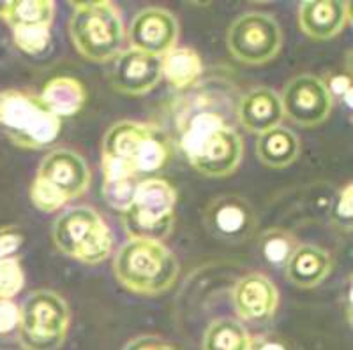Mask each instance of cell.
<instances>
[{"label": "cell", "instance_id": "7402d4cb", "mask_svg": "<svg viewBox=\"0 0 353 350\" xmlns=\"http://www.w3.org/2000/svg\"><path fill=\"white\" fill-rule=\"evenodd\" d=\"M55 4L52 0H4L0 2V18L9 27L44 25L52 27Z\"/></svg>", "mask_w": 353, "mask_h": 350}, {"label": "cell", "instance_id": "52a82bcc", "mask_svg": "<svg viewBox=\"0 0 353 350\" xmlns=\"http://www.w3.org/2000/svg\"><path fill=\"white\" fill-rule=\"evenodd\" d=\"M52 239L68 257L85 264H99L110 257L115 238L108 223L94 208L77 206L57 217Z\"/></svg>", "mask_w": 353, "mask_h": 350}, {"label": "cell", "instance_id": "e0dca14e", "mask_svg": "<svg viewBox=\"0 0 353 350\" xmlns=\"http://www.w3.org/2000/svg\"><path fill=\"white\" fill-rule=\"evenodd\" d=\"M237 122L251 134H263L277 127L285 118L281 97L269 87H256L245 92L235 109Z\"/></svg>", "mask_w": 353, "mask_h": 350}, {"label": "cell", "instance_id": "44dd1931", "mask_svg": "<svg viewBox=\"0 0 353 350\" xmlns=\"http://www.w3.org/2000/svg\"><path fill=\"white\" fill-rule=\"evenodd\" d=\"M161 72L175 90H188L194 87L203 72L201 56L196 50L176 46L161 58Z\"/></svg>", "mask_w": 353, "mask_h": 350}, {"label": "cell", "instance_id": "9c48e42d", "mask_svg": "<svg viewBox=\"0 0 353 350\" xmlns=\"http://www.w3.org/2000/svg\"><path fill=\"white\" fill-rule=\"evenodd\" d=\"M71 311L62 296L36 291L20 307V342L25 350H57L68 334Z\"/></svg>", "mask_w": 353, "mask_h": 350}, {"label": "cell", "instance_id": "4dcf8cb0", "mask_svg": "<svg viewBox=\"0 0 353 350\" xmlns=\"http://www.w3.org/2000/svg\"><path fill=\"white\" fill-rule=\"evenodd\" d=\"M124 350H176V349L170 342L159 338V336L143 334V336H138V338L131 340V342L124 347Z\"/></svg>", "mask_w": 353, "mask_h": 350}, {"label": "cell", "instance_id": "f546056e", "mask_svg": "<svg viewBox=\"0 0 353 350\" xmlns=\"http://www.w3.org/2000/svg\"><path fill=\"white\" fill-rule=\"evenodd\" d=\"M20 324V307L12 299H0V334H8Z\"/></svg>", "mask_w": 353, "mask_h": 350}, {"label": "cell", "instance_id": "484cf974", "mask_svg": "<svg viewBox=\"0 0 353 350\" xmlns=\"http://www.w3.org/2000/svg\"><path fill=\"white\" fill-rule=\"evenodd\" d=\"M138 178L103 179V199L110 208L117 211H125L134 201L138 188Z\"/></svg>", "mask_w": 353, "mask_h": 350}, {"label": "cell", "instance_id": "5bb4252c", "mask_svg": "<svg viewBox=\"0 0 353 350\" xmlns=\"http://www.w3.org/2000/svg\"><path fill=\"white\" fill-rule=\"evenodd\" d=\"M113 60L110 85L124 96L138 97L152 92L163 78L159 56L128 48Z\"/></svg>", "mask_w": 353, "mask_h": 350}, {"label": "cell", "instance_id": "836d02e7", "mask_svg": "<svg viewBox=\"0 0 353 350\" xmlns=\"http://www.w3.org/2000/svg\"><path fill=\"white\" fill-rule=\"evenodd\" d=\"M235 350H254V345H253V338L251 336H248V338L244 340V342L241 343V345L237 347Z\"/></svg>", "mask_w": 353, "mask_h": 350}, {"label": "cell", "instance_id": "d4e9b609", "mask_svg": "<svg viewBox=\"0 0 353 350\" xmlns=\"http://www.w3.org/2000/svg\"><path fill=\"white\" fill-rule=\"evenodd\" d=\"M11 30L17 48L27 55H41L48 50L52 41L50 27L44 25H23V27H12Z\"/></svg>", "mask_w": 353, "mask_h": 350}, {"label": "cell", "instance_id": "8fae6325", "mask_svg": "<svg viewBox=\"0 0 353 350\" xmlns=\"http://www.w3.org/2000/svg\"><path fill=\"white\" fill-rule=\"evenodd\" d=\"M281 104L286 118L299 127H316L330 116L334 97L325 81L313 74H299L286 83Z\"/></svg>", "mask_w": 353, "mask_h": 350}, {"label": "cell", "instance_id": "1f68e13d", "mask_svg": "<svg viewBox=\"0 0 353 350\" xmlns=\"http://www.w3.org/2000/svg\"><path fill=\"white\" fill-rule=\"evenodd\" d=\"M327 88H329L330 96H336L339 99H345V102L348 106L350 104V96H352V80H350V76L346 74H336L332 76L329 81H325Z\"/></svg>", "mask_w": 353, "mask_h": 350}, {"label": "cell", "instance_id": "7a4b0ae2", "mask_svg": "<svg viewBox=\"0 0 353 350\" xmlns=\"http://www.w3.org/2000/svg\"><path fill=\"white\" fill-rule=\"evenodd\" d=\"M170 144L156 125L122 120L106 131L101 151L105 179L152 175L168 162Z\"/></svg>", "mask_w": 353, "mask_h": 350}, {"label": "cell", "instance_id": "5b68a950", "mask_svg": "<svg viewBox=\"0 0 353 350\" xmlns=\"http://www.w3.org/2000/svg\"><path fill=\"white\" fill-rule=\"evenodd\" d=\"M90 182L92 175L87 160L69 148H57L41 160L30 185V199L37 210L52 213L83 195Z\"/></svg>", "mask_w": 353, "mask_h": 350}, {"label": "cell", "instance_id": "603a6c76", "mask_svg": "<svg viewBox=\"0 0 353 350\" xmlns=\"http://www.w3.org/2000/svg\"><path fill=\"white\" fill-rule=\"evenodd\" d=\"M249 334L239 320L217 318L203 334V350H235Z\"/></svg>", "mask_w": 353, "mask_h": 350}, {"label": "cell", "instance_id": "d6a6232c", "mask_svg": "<svg viewBox=\"0 0 353 350\" xmlns=\"http://www.w3.org/2000/svg\"><path fill=\"white\" fill-rule=\"evenodd\" d=\"M251 338H253L254 350H286L281 342L270 340L267 336H251Z\"/></svg>", "mask_w": 353, "mask_h": 350}, {"label": "cell", "instance_id": "cb8c5ba5", "mask_svg": "<svg viewBox=\"0 0 353 350\" xmlns=\"http://www.w3.org/2000/svg\"><path fill=\"white\" fill-rule=\"evenodd\" d=\"M260 245L267 263L274 264V266H285L288 263L290 255L297 248V243H295L293 236L286 231H281V229H272V231L265 232Z\"/></svg>", "mask_w": 353, "mask_h": 350}, {"label": "cell", "instance_id": "f1b7e54d", "mask_svg": "<svg viewBox=\"0 0 353 350\" xmlns=\"http://www.w3.org/2000/svg\"><path fill=\"white\" fill-rule=\"evenodd\" d=\"M23 245V234L17 227H2L0 229V259L14 257Z\"/></svg>", "mask_w": 353, "mask_h": 350}, {"label": "cell", "instance_id": "8992f818", "mask_svg": "<svg viewBox=\"0 0 353 350\" xmlns=\"http://www.w3.org/2000/svg\"><path fill=\"white\" fill-rule=\"evenodd\" d=\"M0 127L12 144L41 150L59 138L62 120L44 106L39 96L23 90H2Z\"/></svg>", "mask_w": 353, "mask_h": 350}, {"label": "cell", "instance_id": "7c38bea8", "mask_svg": "<svg viewBox=\"0 0 353 350\" xmlns=\"http://www.w3.org/2000/svg\"><path fill=\"white\" fill-rule=\"evenodd\" d=\"M179 30V20L173 12L163 8H147L134 14L128 37L131 48L163 58L176 48Z\"/></svg>", "mask_w": 353, "mask_h": 350}, {"label": "cell", "instance_id": "3957f363", "mask_svg": "<svg viewBox=\"0 0 353 350\" xmlns=\"http://www.w3.org/2000/svg\"><path fill=\"white\" fill-rule=\"evenodd\" d=\"M179 261L163 241L129 238L113 259V273L124 289L141 296L165 294L175 285Z\"/></svg>", "mask_w": 353, "mask_h": 350}, {"label": "cell", "instance_id": "4316f807", "mask_svg": "<svg viewBox=\"0 0 353 350\" xmlns=\"http://www.w3.org/2000/svg\"><path fill=\"white\" fill-rule=\"evenodd\" d=\"M25 285L23 270L17 257L0 259V299H12Z\"/></svg>", "mask_w": 353, "mask_h": 350}, {"label": "cell", "instance_id": "4fadbf2b", "mask_svg": "<svg viewBox=\"0 0 353 350\" xmlns=\"http://www.w3.org/2000/svg\"><path fill=\"white\" fill-rule=\"evenodd\" d=\"M205 226L216 238L239 243L253 234L258 220L249 201L239 195H221L205 211Z\"/></svg>", "mask_w": 353, "mask_h": 350}, {"label": "cell", "instance_id": "6da1fadb", "mask_svg": "<svg viewBox=\"0 0 353 350\" xmlns=\"http://www.w3.org/2000/svg\"><path fill=\"white\" fill-rule=\"evenodd\" d=\"M179 135L185 159L207 178H225L241 166L244 140L216 109H191L182 118Z\"/></svg>", "mask_w": 353, "mask_h": 350}, {"label": "cell", "instance_id": "83f0119b", "mask_svg": "<svg viewBox=\"0 0 353 350\" xmlns=\"http://www.w3.org/2000/svg\"><path fill=\"white\" fill-rule=\"evenodd\" d=\"M353 185L346 184L341 190L337 192L330 208V220L334 226L341 231L350 232L353 226Z\"/></svg>", "mask_w": 353, "mask_h": 350}, {"label": "cell", "instance_id": "30bf717a", "mask_svg": "<svg viewBox=\"0 0 353 350\" xmlns=\"http://www.w3.org/2000/svg\"><path fill=\"white\" fill-rule=\"evenodd\" d=\"M285 43L281 25L267 12H245L233 21L226 34V46L237 62L265 65L279 55Z\"/></svg>", "mask_w": 353, "mask_h": 350}, {"label": "cell", "instance_id": "ba28073f", "mask_svg": "<svg viewBox=\"0 0 353 350\" xmlns=\"http://www.w3.org/2000/svg\"><path fill=\"white\" fill-rule=\"evenodd\" d=\"M176 192L165 178H145L138 184L131 206L122 211V227L129 238L163 241L172 232Z\"/></svg>", "mask_w": 353, "mask_h": 350}, {"label": "cell", "instance_id": "9a60e30c", "mask_svg": "<svg viewBox=\"0 0 353 350\" xmlns=\"http://www.w3.org/2000/svg\"><path fill=\"white\" fill-rule=\"evenodd\" d=\"M279 305V291L269 276L249 273L233 289V307L242 320L261 322L272 317Z\"/></svg>", "mask_w": 353, "mask_h": 350}, {"label": "cell", "instance_id": "ac0fdd59", "mask_svg": "<svg viewBox=\"0 0 353 350\" xmlns=\"http://www.w3.org/2000/svg\"><path fill=\"white\" fill-rule=\"evenodd\" d=\"M332 271V257L316 245H297L285 264L286 278L299 289H314L329 278Z\"/></svg>", "mask_w": 353, "mask_h": 350}, {"label": "cell", "instance_id": "ffe728a7", "mask_svg": "<svg viewBox=\"0 0 353 350\" xmlns=\"http://www.w3.org/2000/svg\"><path fill=\"white\" fill-rule=\"evenodd\" d=\"M41 100L59 118L77 115L85 106L87 92L85 87L71 76H57L44 85L41 92Z\"/></svg>", "mask_w": 353, "mask_h": 350}, {"label": "cell", "instance_id": "277c9868", "mask_svg": "<svg viewBox=\"0 0 353 350\" xmlns=\"http://www.w3.org/2000/svg\"><path fill=\"white\" fill-rule=\"evenodd\" d=\"M68 28L77 52L90 62H110L124 52V21L108 0L72 2Z\"/></svg>", "mask_w": 353, "mask_h": 350}, {"label": "cell", "instance_id": "2e32d148", "mask_svg": "<svg viewBox=\"0 0 353 350\" xmlns=\"http://www.w3.org/2000/svg\"><path fill=\"white\" fill-rule=\"evenodd\" d=\"M348 21L350 2L345 0H304L299 6L301 30L314 41L334 39Z\"/></svg>", "mask_w": 353, "mask_h": 350}, {"label": "cell", "instance_id": "d6986e66", "mask_svg": "<svg viewBox=\"0 0 353 350\" xmlns=\"http://www.w3.org/2000/svg\"><path fill=\"white\" fill-rule=\"evenodd\" d=\"M301 155V140L288 127L277 125L258 135L256 157L270 169H285L297 162Z\"/></svg>", "mask_w": 353, "mask_h": 350}]
</instances>
